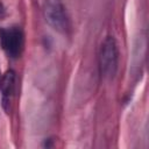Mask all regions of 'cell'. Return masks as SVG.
Segmentation results:
<instances>
[{
  "label": "cell",
  "instance_id": "4",
  "mask_svg": "<svg viewBox=\"0 0 149 149\" xmlns=\"http://www.w3.org/2000/svg\"><path fill=\"white\" fill-rule=\"evenodd\" d=\"M14 87H15V73L14 71L9 70L1 77V80H0V90L2 93V105L6 111H8L10 98L14 92Z\"/></svg>",
  "mask_w": 149,
  "mask_h": 149
},
{
  "label": "cell",
  "instance_id": "3",
  "mask_svg": "<svg viewBox=\"0 0 149 149\" xmlns=\"http://www.w3.org/2000/svg\"><path fill=\"white\" fill-rule=\"evenodd\" d=\"M0 43L5 52L10 58L21 56L24 45V35L20 27H8L0 29Z\"/></svg>",
  "mask_w": 149,
  "mask_h": 149
},
{
  "label": "cell",
  "instance_id": "1",
  "mask_svg": "<svg viewBox=\"0 0 149 149\" xmlns=\"http://www.w3.org/2000/svg\"><path fill=\"white\" fill-rule=\"evenodd\" d=\"M118 59L119 51L116 41L114 40V37L108 36L101 43L99 52V68L100 73L104 78L111 79L114 77L118 69Z\"/></svg>",
  "mask_w": 149,
  "mask_h": 149
},
{
  "label": "cell",
  "instance_id": "2",
  "mask_svg": "<svg viewBox=\"0 0 149 149\" xmlns=\"http://www.w3.org/2000/svg\"><path fill=\"white\" fill-rule=\"evenodd\" d=\"M43 15L52 29L59 33H65L68 30L69 19L62 0H44Z\"/></svg>",
  "mask_w": 149,
  "mask_h": 149
}]
</instances>
